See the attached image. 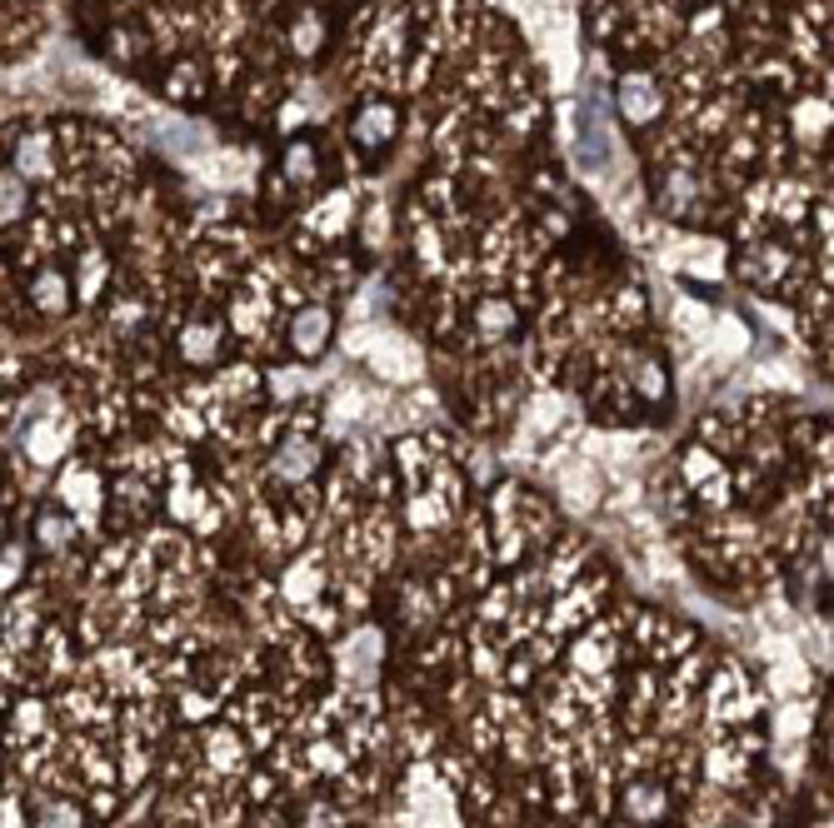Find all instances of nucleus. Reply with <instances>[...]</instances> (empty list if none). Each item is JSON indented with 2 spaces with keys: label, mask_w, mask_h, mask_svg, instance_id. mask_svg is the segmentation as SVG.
Returning <instances> with one entry per match:
<instances>
[{
  "label": "nucleus",
  "mask_w": 834,
  "mask_h": 828,
  "mask_svg": "<svg viewBox=\"0 0 834 828\" xmlns=\"http://www.w3.org/2000/svg\"><path fill=\"white\" fill-rule=\"evenodd\" d=\"M31 305L41 309V315H65V305H71V279H65V269H41V275L31 279Z\"/></svg>",
  "instance_id": "obj_4"
},
{
  "label": "nucleus",
  "mask_w": 834,
  "mask_h": 828,
  "mask_svg": "<svg viewBox=\"0 0 834 828\" xmlns=\"http://www.w3.org/2000/svg\"><path fill=\"white\" fill-rule=\"evenodd\" d=\"M824 125H830V105H824V100H804V105H800V130H804V140H820Z\"/></svg>",
  "instance_id": "obj_11"
},
{
  "label": "nucleus",
  "mask_w": 834,
  "mask_h": 828,
  "mask_svg": "<svg viewBox=\"0 0 834 828\" xmlns=\"http://www.w3.org/2000/svg\"><path fill=\"white\" fill-rule=\"evenodd\" d=\"M395 130H400V105H390V100H365L360 110H355L350 120V135L360 150H385L395 140Z\"/></svg>",
  "instance_id": "obj_1"
},
{
  "label": "nucleus",
  "mask_w": 834,
  "mask_h": 828,
  "mask_svg": "<svg viewBox=\"0 0 834 828\" xmlns=\"http://www.w3.org/2000/svg\"><path fill=\"white\" fill-rule=\"evenodd\" d=\"M660 110H664L660 80H654L650 70H630V75L620 80V115L630 120V125H650Z\"/></svg>",
  "instance_id": "obj_2"
},
{
  "label": "nucleus",
  "mask_w": 834,
  "mask_h": 828,
  "mask_svg": "<svg viewBox=\"0 0 834 828\" xmlns=\"http://www.w3.org/2000/svg\"><path fill=\"white\" fill-rule=\"evenodd\" d=\"M215 345H221V335H215L211 325H191V329L181 335L185 359H211V355H215Z\"/></svg>",
  "instance_id": "obj_10"
},
{
  "label": "nucleus",
  "mask_w": 834,
  "mask_h": 828,
  "mask_svg": "<svg viewBox=\"0 0 834 828\" xmlns=\"http://www.w3.org/2000/svg\"><path fill=\"white\" fill-rule=\"evenodd\" d=\"M285 180H291V185H311L315 180V150L305 145V140H295V145L285 150Z\"/></svg>",
  "instance_id": "obj_9"
},
{
  "label": "nucleus",
  "mask_w": 834,
  "mask_h": 828,
  "mask_svg": "<svg viewBox=\"0 0 834 828\" xmlns=\"http://www.w3.org/2000/svg\"><path fill=\"white\" fill-rule=\"evenodd\" d=\"M630 808H634V818H654L664 808V794H654V788H634L630 794Z\"/></svg>",
  "instance_id": "obj_12"
},
{
  "label": "nucleus",
  "mask_w": 834,
  "mask_h": 828,
  "mask_svg": "<svg viewBox=\"0 0 834 828\" xmlns=\"http://www.w3.org/2000/svg\"><path fill=\"white\" fill-rule=\"evenodd\" d=\"M325 339H330V315H325L321 305H311L295 319V349H301V355H321Z\"/></svg>",
  "instance_id": "obj_7"
},
{
  "label": "nucleus",
  "mask_w": 834,
  "mask_h": 828,
  "mask_svg": "<svg viewBox=\"0 0 834 828\" xmlns=\"http://www.w3.org/2000/svg\"><path fill=\"white\" fill-rule=\"evenodd\" d=\"M475 329H480L485 339H505L515 329V305L500 295H485L480 305H475Z\"/></svg>",
  "instance_id": "obj_5"
},
{
  "label": "nucleus",
  "mask_w": 834,
  "mask_h": 828,
  "mask_svg": "<svg viewBox=\"0 0 834 828\" xmlns=\"http://www.w3.org/2000/svg\"><path fill=\"white\" fill-rule=\"evenodd\" d=\"M31 209V185L16 170H0V225H16Z\"/></svg>",
  "instance_id": "obj_6"
},
{
  "label": "nucleus",
  "mask_w": 834,
  "mask_h": 828,
  "mask_svg": "<svg viewBox=\"0 0 834 828\" xmlns=\"http://www.w3.org/2000/svg\"><path fill=\"white\" fill-rule=\"evenodd\" d=\"M375 369H385L390 379H415L420 375V355L410 345H400V339H390V345L375 349Z\"/></svg>",
  "instance_id": "obj_8"
},
{
  "label": "nucleus",
  "mask_w": 834,
  "mask_h": 828,
  "mask_svg": "<svg viewBox=\"0 0 834 828\" xmlns=\"http://www.w3.org/2000/svg\"><path fill=\"white\" fill-rule=\"evenodd\" d=\"M330 45V25H325V10H315V6H305V10H295V20H291V50L301 60H321V50Z\"/></svg>",
  "instance_id": "obj_3"
},
{
  "label": "nucleus",
  "mask_w": 834,
  "mask_h": 828,
  "mask_svg": "<svg viewBox=\"0 0 834 828\" xmlns=\"http://www.w3.org/2000/svg\"><path fill=\"white\" fill-rule=\"evenodd\" d=\"M41 539H45V544H65V539H71V524H61V519H55V514H45L41 519Z\"/></svg>",
  "instance_id": "obj_13"
}]
</instances>
